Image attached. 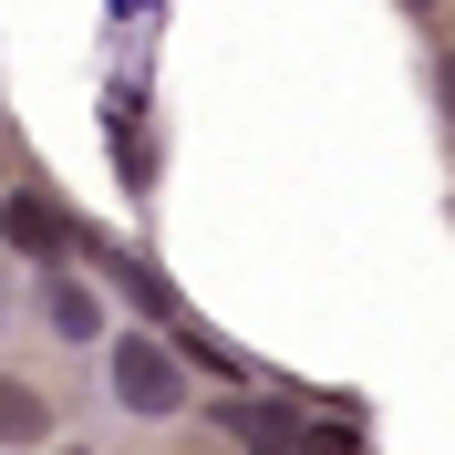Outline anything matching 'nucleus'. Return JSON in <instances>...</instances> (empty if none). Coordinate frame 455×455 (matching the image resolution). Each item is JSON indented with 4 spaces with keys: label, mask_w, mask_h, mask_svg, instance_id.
Masks as SVG:
<instances>
[{
    "label": "nucleus",
    "mask_w": 455,
    "mask_h": 455,
    "mask_svg": "<svg viewBox=\"0 0 455 455\" xmlns=\"http://www.w3.org/2000/svg\"><path fill=\"white\" fill-rule=\"evenodd\" d=\"M104 383H114V403H135V414H176L187 403V372H176V352L156 331H124L104 352Z\"/></svg>",
    "instance_id": "f257e3e1"
},
{
    "label": "nucleus",
    "mask_w": 455,
    "mask_h": 455,
    "mask_svg": "<svg viewBox=\"0 0 455 455\" xmlns=\"http://www.w3.org/2000/svg\"><path fill=\"white\" fill-rule=\"evenodd\" d=\"M0 238H11L31 269H62V259L84 249V228H73V207H62L52 187H11V197H0Z\"/></svg>",
    "instance_id": "f03ea898"
},
{
    "label": "nucleus",
    "mask_w": 455,
    "mask_h": 455,
    "mask_svg": "<svg viewBox=\"0 0 455 455\" xmlns=\"http://www.w3.org/2000/svg\"><path fill=\"white\" fill-rule=\"evenodd\" d=\"M218 425L238 435L249 455H300V435H311L300 414H290V403H218Z\"/></svg>",
    "instance_id": "7ed1b4c3"
},
{
    "label": "nucleus",
    "mask_w": 455,
    "mask_h": 455,
    "mask_svg": "<svg viewBox=\"0 0 455 455\" xmlns=\"http://www.w3.org/2000/svg\"><path fill=\"white\" fill-rule=\"evenodd\" d=\"M42 311H52V331H62V341H104V300H93L73 269H52V280H42Z\"/></svg>",
    "instance_id": "20e7f679"
},
{
    "label": "nucleus",
    "mask_w": 455,
    "mask_h": 455,
    "mask_svg": "<svg viewBox=\"0 0 455 455\" xmlns=\"http://www.w3.org/2000/svg\"><path fill=\"white\" fill-rule=\"evenodd\" d=\"M42 435H52V403H42V383L0 372V445H42Z\"/></svg>",
    "instance_id": "39448f33"
},
{
    "label": "nucleus",
    "mask_w": 455,
    "mask_h": 455,
    "mask_svg": "<svg viewBox=\"0 0 455 455\" xmlns=\"http://www.w3.org/2000/svg\"><path fill=\"white\" fill-rule=\"evenodd\" d=\"M114 176H124V187L156 176V145H145V114L135 104H114Z\"/></svg>",
    "instance_id": "423d86ee"
},
{
    "label": "nucleus",
    "mask_w": 455,
    "mask_h": 455,
    "mask_svg": "<svg viewBox=\"0 0 455 455\" xmlns=\"http://www.w3.org/2000/svg\"><path fill=\"white\" fill-rule=\"evenodd\" d=\"M445 114H455V62H445Z\"/></svg>",
    "instance_id": "0eeeda50"
},
{
    "label": "nucleus",
    "mask_w": 455,
    "mask_h": 455,
    "mask_svg": "<svg viewBox=\"0 0 455 455\" xmlns=\"http://www.w3.org/2000/svg\"><path fill=\"white\" fill-rule=\"evenodd\" d=\"M403 11H435V0H403Z\"/></svg>",
    "instance_id": "6e6552de"
}]
</instances>
